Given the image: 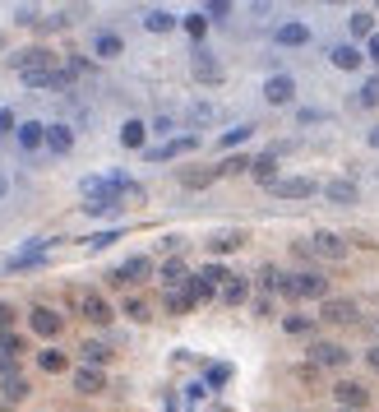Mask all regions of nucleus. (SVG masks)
Returning a JSON list of instances; mask_svg holds the SVG:
<instances>
[{"instance_id":"nucleus-1","label":"nucleus","mask_w":379,"mask_h":412,"mask_svg":"<svg viewBox=\"0 0 379 412\" xmlns=\"http://www.w3.org/2000/svg\"><path fill=\"white\" fill-rule=\"evenodd\" d=\"M351 362V352L342 348V343H324V338H315L310 343V366H319V371H342Z\"/></svg>"},{"instance_id":"nucleus-2","label":"nucleus","mask_w":379,"mask_h":412,"mask_svg":"<svg viewBox=\"0 0 379 412\" xmlns=\"http://www.w3.org/2000/svg\"><path fill=\"white\" fill-rule=\"evenodd\" d=\"M28 329H32L37 338H61L65 315L56 310V306H32V310H28Z\"/></svg>"},{"instance_id":"nucleus-3","label":"nucleus","mask_w":379,"mask_h":412,"mask_svg":"<svg viewBox=\"0 0 379 412\" xmlns=\"http://www.w3.org/2000/svg\"><path fill=\"white\" fill-rule=\"evenodd\" d=\"M310 250H315L319 260H347L351 255L347 236H338V232H315V236H310Z\"/></svg>"},{"instance_id":"nucleus-4","label":"nucleus","mask_w":379,"mask_h":412,"mask_svg":"<svg viewBox=\"0 0 379 412\" xmlns=\"http://www.w3.org/2000/svg\"><path fill=\"white\" fill-rule=\"evenodd\" d=\"M329 292V278L319 269H296V301H319Z\"/></svg>"},{"instance_id":"nucleus-5","label":"nucleus","mask_w":379,"mask_h":412,"mask_svg":"<svg viewBox=\"0 0 379 412\" xmlns=\"http://www.w3.org/2000/svg\"><path fill=\"white\" fill-rule=\"evenodd\" d=\"M148 274H153V264L144 260V255H130V260H121L116 269H111V278H116L121 288H135V283H144Z\"/></svg>"},{"instance_id":"nucleus-6","label":"nucleus","mask_w":379,"mask_h":412,"mask_svg":"<svg viewBox=\"0 0 379 412\" xmlns=\"http://www.w3.org/2000/svg\"><path fill=\"white\" fill-rule=\"evenodd\" d=\"M273 195H282V199H305V195H319V185L310 181V176H278L273 185H269Z\"/></svg>"},{"instance_id":"nucleus-7","label":"nucleus","mask_w":379,"mask_h":412,"mask_svg":"<svg viewBox=\"0 0 379 412\" xmlns=\"http://www.w3.org/2000/svg\"><path fill=\"white\" fill-rule=\"evenodd\" d=\"M333 394H338V403H342L347 412H361L365 403H370V389H365L361 380H338V384H333Z\"/></svg>"},{"instance_id":"nucleus-8","label":"nucleus","mask_w":379,"mask_h":412,"mask_svg":"<svg viewBox=\"0 0 379 412\" xmlns=\"http://www.w3.org/2000/svg\"><path fill=\"white\" fill-rule=\"evenodd\" d=\"M319 315H324L329 324H361V306L347 301V297H338V301L319 306Z\"/></svg>"},{"instance_id":"nucleus-9","label":"nucleus","mask_w":379,"mask_h":412,"mask_svg":"<svg viewBox=\"0 0 379 412\" xmlns=\"http://www.w3.org/2000/svg\"><path fill=\"white\" fill-rule=\"evenodd\" d=\"M79 310H84V320H93V324H111V315H116L102 292H84V297H79Z\"/></svg>"},{"instance_id":"nucleus-10","label":"nucleus","mask_w":379,"mask_h":412,"mask_svg":"<svg viewBox=\"0 0 379 412\" xmlns=\"http://www.w3.org/2000/svg\"><path fill=\"white\" fill-rule=\"evenodd\" d=\"M264 97H269L273 107H287L291 97H296V79L291 75H269L264 79Z\"/></svg>"},{"instance_id":"nucleus-11","label":"nucleus","mask_w":379,"mask_h":412,"mask_svg":"<svg viewBox=\"0 0 379 412\" xmlns=\"http://www.w3.org/2000/svg\"><path fill=\"white\" fill-rule=\"evenodd\" d=\"M46 250H51L46 241H32V245H23V250H19V255H14L10 264H5V269H10V274H23V269H37V264L46 260Z\"/></svg>"},{"instance_id":"nucleus-12","label":"nucleus","mask_w":379,"mask_h":412,"mask_svg":"<svg viewBox=\"0 0 379 412\" xmlns=\"http://www.w3.org/2000/svg\"><path fill=\"white\" fill-rule=\"evenodd\" d=\"M19 149L23 153H37V149H46V125L42 121H19Z\"/></svg>"},{"instance_id":"nucleus-13","label":"nucleus","mask_w":379,"mask_h":412,"mask_svg":"<svg viewBox=\"0 0 379 412\" xmlns=\"http://www.w3.org/2000/svg\"><path fill=\"white\" fill-rule=\"evenodd\" d=\"M46 149L56 153V158H65V153L75 149V130H70L65 121H51L46 125Z\"/></svg>"},{"instance_id":"nucleus-14","label":"nucleus","mask_w":379,"mask_h":412,"mask_svg":"<svg viewBox=\"0 0 379 412\" xmlns=\"http://www.w3.org/2000/svg\"><path fill=\"white\" fill-rule=\"evenodd\" d=\"M121 51H125L121 32H93V56H97V61H116Z\"/></svg>"},{"instance_id":"nucleus-15","label":"nucleus","mask_w":379,"mask_h":412,"mask_svg":"<svg viewBox=\"0 0 379 412\" xmlns=\"http://www.w3.org/2000/svg\"><path fill=\"white\" fill-rule=\"evenodd\" d=\"M0 398H5L10 408L28 398V380H23V371H10V375H0Z\"/></svg>"},{"instance_id":"nucleus-16","label":"nucleus","mask_w":379,"mask_h":412,"mask_svg":"<svg viewBox=\"0 0 379 412\" xmlns=\"http://www.w3.org/2000/svg\"><path fill=\"white\" fill-rule=\"evenodd\" d=\"M111 352H116V348H111L106 338H88V343L79 348V357H84V366H97V371H102L106 362H111Z\"/></svg>"},{"instance_id":"nucleus-17","label":"nucleus","mask_w":379,"mask_h":412,"mask_svg":"<svg viewBox=\"0 0 379 412\" xmlns=\"http://www.w3.org/2000/svg\"><path fill=\"white\" fill-rule=\"evenodd\" d=\"M75 389H79V394H102V389H106V371L79 366V371H75Z\"/></svg>"},{"instance_id":"nucleus-18","label":"nucleus","mask_w":379,"mask_h":412,"mask_svg":"<svg viewBox=\"0 0 379 412\" xmlns=\"http://www.w3.org/2000/svg\"><path fill=\"white\" fill-rule=\"evenodd\" d=\"M273 42H278V46H310V28H305V24H296V19H291V24H278Z\"/></svg>"},{"instance_id":"nucleus-19","label":"nucleus","mask_w":379,"mask_h":412,"mask_svg":"<svg viewBox=\"0 0 379 412\" xmlns=\"http://www.w3.org/2000/svg\"><path fill=\"white\" fill-rule=\"evenodd\" d=\"M14 70L19 75H28V70H56V56L42 51V46H32V51H23V56L14 61Z\"/></svg>"},{"instance_id":"nucleus-20","label":"nucleus","mask_w":379,"mask_h":412,"mask_svg":"<svg viewBox=\"0 0 379 412\" xmlns=\"http://www.w3.org/2000/svg\"><path fill=\"white\" fill-rule=\"evenodd\" d=\"M190 149H199V139H195V135H181V139H167V144H157L148 158H153V162H167V158H176V153H190Z\"/></svg>"},{"instance_id":"nucleus-21","label":"nucleus","mask_w":379,"mask_h":412,"mask_svg":"<svg viewBox=\"0 0 379 412\" xmlns=\"http://www.w3.org/2000/svg\"><path fill=\"white\" fill-rule=\"evenodd\" d=\"M195 75H199V84H217L222 79V65L213 61L204 46H195Z\"/></svg>"},{"instance_id":"nucleus-22","label":"nucleus","mask_w":379,"mask_h":412,"mask_svg":"<svg viewBox=\"0 0 379 412\" xmlns=\"http://www.w3.org/2000/svg\"><path fill=\"white\" fill-rule=\"evenodd\" d=\"M185 301H190V310H195V306H204V301H213V297H217V288H208V283H204V278H185Z\"/></svg>"},{"instance_id":"nucleus-23","label":"nucleus","mask_w":379,"mask_h":412,"mask_svg":"<svg viewBox=\"0 0 379 412\" xmlns=\"http://www.w3.org/2000/svg\"><path fill=\"white\" fill-rule=\"evenodd\" d=\"M157 274H162V283H167V288H185L190 269H185V260H176V255H171V260H162V269H157Z\"/></svg>"},{"instance_id":"nucleus-24","label":"nucleus","mask_w":379,"mask_h":412,"mask_svg":"<svg viewBox=\"0 0 379 412\" xmlns=\"http://www.w3.org/2000/svg\"><path fill=\"white\" fill-rule=\"evenodd\" d=\"M217 297H222V306H245V301H250V283H245V278L236 274V278L227 283V288L217 292Z\"/></svg>"},{"instance_id":"nucleus-25","label":"nucleus","mask_w":379,"mask_h":412,"mask_svg":"<svg viewBox=\"0 0 379 412\" xmlns=\"http://www.w3.org/2000/svg\"><path fill=\"white\" fill-rule=\"evenodd\" d=\"M37 366H42L46 375H61V371H70V362H65L61 348H42V352H37Z\"/></svg>"},{"instance_id":"nucleus-26","label":"nucleus","mask_w":379,"mask_h":412,"mask_svg":"<svg viewBox=\"0 0 379 412\" xmlns=\"http://www.w3.org/2000/svg\"><path fill=\"white\" fill-rule=\"evenodd\" d=\"M250 171H255V181L273 185V181H278V153H259V158H255V167H250Z\"/></svg>"},{"instance_id":"nucleus-27","label":"nucleus","mask_w":379,"mask_h":412,"mask_svg":"<svg viewBox=\"0 0 379 412\" xmlns=\"http://www.w3.org/2000/svg\"><path fill=\"white\" fill-rule=\"evenodd\" d=\"M329 61H333L338 70H356V65H361V46H333Z\"/></svg>"},{"instance_id":"nucleus-28","label":"nucleus","mask_w":379,"mask_h":412,"mask_svg":"<svg viewBox=\"0 0 379 412\" xmlns=\"http://www.w3.org/2000/svg\"><path fill=\"white\" fill-rule=\"evenodd\" d=\"M121 315H130L135 324H144V320L153 315V310H148V301H144V297H135V292H130V297L121 301Z\"/></svg>"},{"instance_id":"nucleus-29","label":"nucleus","mask_w":379,"mask_h":412,"mask_svg":"<svg viewBox=\"0 0 379 412\" xmlns=\"http://www.w3.org/2000/svg\"><path fill=\"white\" fill-rule=\"evenodd\" d=\"M144 135H148V125H144V121H125L121 125V144H125V149H144Z\"/></svg>"},{"instance_id":"nucleus-30","label":"nucleus","mask_w":379,"mask_h":412,"mask_svg":"<svg viewBox=\"0 0 379 412\" xmlns=\"http://www.w3.org/2000/svg\"><path fill=\"white\" fill-rule=\"evenodd\" d=\"M144 28H148V32H171V28H176V15H167V10H148V15H144Z\"/></svg>"},{"instance_id":"nucleus-31","label":"nucleus","mask_w":379,"mask_h":412,"mask_svg":"<svg viewBox=\"0 0 379 412\" xmlns=\"http://www.w3.org/2000/svg\"><path fill=\"white\" fill-rule=\"evenodd\" d=\"M0 357H5V362H19V357H23V338H19L14 329L0 334Z\"/></svg>"},{"instance_id":"nucleus-32","label":"nucleus","mask_w":379,"mask_h":412,"mask_svg":"<svg viewBox=\"0 0 379 412\" xmlns=\"http://www.w3.org/2000/svg\"><path fill=\"white\" fill-rule=\"evenodd\" d=\"M199 278H204V283H208V288H217V283H222V288H227V283H231V278H236V274H231L227 264H204V274H199Z\"/></svg>"},{"instance_id":"nucleus-33","label":"nucleus","mask_w":379,"mask_h":412,"mask_svg":"<svg viewBox=\"0 0 379 412\" xmlns=\"http://www.w3.org/2000/svg\"><path fill=\"white\" fill-rule=\"evenodd\" d=\"M162 306H167V315H185V310H190V301H185V292H181V288H167Z\"/></svg>"},{"instance_id":"nucleus-34","label":"nucleus","mask_w":379,"mask_h":412,"mask_svg":"<svg viewBox=\"0 0 379 412\" xmlns=\"http://www.w3.org/2000/svg\"><path fill=\"white\" fill-rule=\"evenodd\" d=\"M351 37H375V19L365 15V10H356V15H351Z\"/></svg>"},{"instance_id":"nucleus-35","label":"nucleus","mask_w":379,"mask_h":412,"mask_svg":"<svg viewBox=\"0 0 379 412\" xmlns=\"http://www.w3.org/2000/svg\"><path fill=\"white\" fill-rule=\"evenodd\" d=\"M356 102H361V107H379V75H375V79H365V84H361V93H356Z\"/></svg>"},{"instance_id":"nucleus-36","label":"nucleus","mask_w":379,"mask_h":412,"mask_svg":"<svg viewBox=\"0 0 379 412\" xmlns=\"http://www.w3.org/2000/svg\"><path fill=\"white\" fill-rule=\"evenodd\" d=\"M185 32L195 37V46H204V32H208V15H190V19H185Z\"/></svg>"},{"instance_id":"nucleus-37","label":"nucleus","mask_w":379,"mask_h":412,"mask_svg":"<svg viewBox=\"0 0 379 412\" xmlns=\"http://www.w3.org/2000/svg\"><path fill=\"white\" fill-rule=\"evenodd\" d=\"M329 199H333V204H351V199H356V185H351V181H333V185H329Z\"/></svg>"},{"instance_id":"nucleus-38","label":"nucleus","mask_w":379,"mask_h":412,"mask_svg":"<svg viewBox=\"0 0 379 412\" xmlns=\"http://www.w3.org/2000/svg\"><path fill=\"white\" fill-rule=\"evenodd\" d=\"M213 250H236V245H245V232H222V236H213Z\"/></svg>"},{"instance_id":"nucleus-39","label":"nucleus","mask_w":379,"mask_h":412,"mask_svg":"<svg viewBox=\"0 0 379 412\" xmlns=\"http://www.w3.org/2000/svg\"><path fill=\"white\" fill-rule=\"evenodd\" d=\"M250 167H255V162H250L245 153H236V158H227V162H222L217 171H222V176H236V171H250Z\"/></svg>"},{"instance_id":"nucleus-40","label":"nucleus","mask_w":379,"mask_h":412,"mask_svg":"<svg viewBox=\"0 0 379 412\" xmlns=\"http://www.w3.org/2000/svg\"><path fill=\"white\" fill-rule=\"evenodd\" d=\"M282 329H287V334H315V324L305 320V315H287V320H282Z\"/></svg>"},{"instance_id":"nucleus-41","label":"nucleus","mask_w":379,"mask_h":412,"mask_svg":"<svg viewBox=\"0 0 379 412\" xmlns=\"http://www.w3.org/2000/svg\"><path fill=\"white\" fill-rule=\"evenodd\" d=\"M213 176H217V171H204V167H195V171H185L181 181H185V185H190V190H199V185H208V181H213Z\"/></svg>"},{"instance_id":"nucleus-42","label":"nucleus","mask_w":379,"mask_h":412,"mask_svg":"<svg viewBox=\"0 0 379 412\" xmlns=\"http://www.w3.org/2000/svg\"><path fill=\"white\" fill-rule=\"evenodd\" d=\"M227 380H231V366H227V362H217V366H208V384H213V389H222Z\"/></svg>"},{"instance_id":"nucleus-43","label":"nucleus","mask_w":379,"mask_h":412,"mask_svg":"<svg viewBox=\"0 0 379 412\" xmlns=\"http://www.w3.org/2000/svg\"><path fill=\"white\" fill-rule=\"evenodd\" d=\"M245 139H250V125H236V130L222 135V149H236V144H245Z\"/></svg>"},{"instance_id":"nucleus-44","label":"nucleus","mask_w":379,"mask_h":412,"mask_svg":"<svg viewBox=\"0 0 379 412\" xmlns=\"http://www.w3.org/2000/svg\"><path fill=\"white\" fill-rule=\"evenodd\" d=\"M204 15H208V19H227L231 5H227V0H208V5H204Z\"/></svg>"},{"instance_id":"nucleus-45","label":"nucleus","mask_w":379,"mask_h":412,"mask_svg":"<svg viewBox=\"0 0 379 412\" xmlns=\"http://www.w3.org/2000/svg\"><path fill=\"white\" fill-rule=\"evenodd\" d=\"M5 329H14V306L10 301H0V334H5Z\"/></svg>"},{"instance_id":"nucleus-46","label":"nucleus","mask_w":379,"mask_h":412,"mask_svg":"<svg viewBox=\"0 0 379 412\" xmlns=\"http://www.w3.org/2000/svg\"><path fill=\"white\" fill-rule=\"evenodd\" d=\"M10 130H19V121H14V111H10V107H0V135H10Z\"/></svg>"},{"instance_id":"nucleus-47","label":"nucleus","mask_w":379,"mask_h":412,"mask_svg":"<svg viewBox=\"0 0 379 412\" xmlns=\"http://www.w3.org/2000/svg\"><path fill=\"white\" fill-rule=\"evenodd\" d=\"M116 236H121V232H97V236H93V241H88V250H102V245H111V241H116Z\"/></svg>"},{"instance_id":"nucleus-48","label":"nucleus","mask_w":379,"mask_h":412,"mask_svg":"<svg viewBox=\"0 0 379 412\" xmlns=\"http://www.w3.org/2000/svg\"><path fill=\"white\" fill-rule=\"evenodd\" d=\"M365 362H370V371L379 375V348H370V352H365Z\"/></svg>"},{"instance_id":"nucleus-49","label":"nucleus","mask_w":379,"mask_h":412,"mask_svg":"<svg viewBox=\"0 0 379 412\" xmlns=\"http://www.w3.org/2000/svg\"><path fill=\"white\" fill-rule=\"evenodd\" d=\"M370 61H379V32L370 37Z\"/></svg>"},{"instance_id":"nucleus-50","label":"nucleus","mask_w":379,"mask_h":412,"mask_svg":"<svg viewBox=\"0 0 379 412\" xmlns=\"http://www.w3.org/2000/svg\"><path fill=\"white\" fill-rule=\"evenodd\" d=\"M10 195V176H5V171H0V199Z\"/></svg>"},{"instance_id":"nucleus-51","label":"nucleus","mask_w":379,"mask_h":412,"mask_svg":"<svg viewBox=\"0 0 379 412\" xmlns=\"http://www.w3.org/2000/svg\"><path fill=\"white\" fill-rule=\"evenodd\" d=\"M370 144H375V149H379V130H370Z\"/></svg>"},{"instance_id":"nucleus-52","label":"nucleus","mask_w":379,"mask_h":412,"mask_svg":"<svg viewBox=\"0 0 379 412\" xmlns=\"http://www.w3.org/2000/svg\"><path fill=\"white\" fill-rule=\"evenodd\" d=\"M0 412H14V408H10V403H0Z\"/></svg>"},{"instance_id":"nucleus-53","label":"nucleus","mask_w":379,"mask_h":412,"mask_svg":"<svg viewBox=\"0 0 379 412\" xmlns=\"http://www.w3.org/2000/svg\"><path fill=\"white\" fill-rule=\"evenodd\" d=\"M338 412H347V408H338Z\"/></svg>"}]
</instances>
